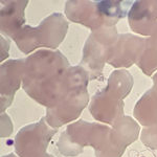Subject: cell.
Here are the masks:
<instances>
[{
	"label": "cell",
	"instance_id": "obj_1",
	"mask_svg": "<svg viewBox=\"0 0 157 157\" xmlns=\"http://www.w3.org/2000/svg\"><path fill=\"white\" fill-rule=\"evenodd\" d=\"M69 68L59 50H39L25 59L23 88L37 102L55 107L67 90Z\"/></svg>",
	"mask_w": 157,
	"mask_h": 157
},
{
	"label": "cell",
	"instance_id": "obj_2",
	"mask_svg": "<svg viewBox=\"0 0 157 157\" xmlns=\"http://www.w3.org/2000/svg\"><path fill=\"white\" fill-rule=\"evenodd\" d=\"M131 1H68L65 14L70 21L93 30L113 27L127 15Z\"/></svg>",
	"mask_w": 157,
	"mask_h": 157
},
{
	"label": "cell",
	"instance_id": "obj_3",
	"mask_svg": "<svg viewBox=\"0 0 157 157\" xmlns=\"http://www.w3.org/2000/svg\"><path fill=\"white\" fill-rule=\"evenodd\" d=\"M89 75L81 65L69 68L67 90L55 107L47 109V121L52 127H60L73 121L88 103L86 90Z\"/></svg>",
	"mask_w": 157,
	"mask_h": 157
},
{
	"label": "cell",
	"instance_id": "obj_4",
	"mask_svg": "<svg viewBox=\"0 0 157 157\" xmlns=\"http://www.w3.org/2000/svg\"><path fill=\"white\" fill-rule=\"evenodd\" d=\"M68 22L60 13H54L38 25H24L13 37L18 48L23 54H29L37 48L56 49L66 36Z\"/></svg>",
	"mask_w": 157,
	"mask_h": 157
},
{
	"label": "cell",
	"instance_id": "obj_5",
	"mask_svg": "<svg viewBox=\"0 0 157 157\" xmlns=\"http://www.w3.org/2000/svg\"><path fill=\"white\" fill-rule=\"evenodd\" d=\"M133 80L129 72L118 70L112 72L108 86L97 93L91 102L90 110L97 120L114 125L115 121L123 116V98L129 93Z\"/></svg>",
	"mask_w": 157,
	"mask_h": 157
},
{
	"label": "cell",
	"instance_id": "obj_6",
	"mask_svg": "<svg viewBox=\"0 0 157 157\" xmlns=\"http://www.w3.org/2000/svg\"><path fill=\"white\" fill-rule=\"evenodd\" d=\"M116 27H102L93 30L88 38L83 52L81 66L87 71L89 80L102 75L105 62H108L117 41Z\"/></svg>",
	"mask_w": 157,
	"mask_h": 157
},
{
	"label": "cell",
	"instance_id": "obj_7",
	"mask_svg": "<svg viewBox=\"0 0 157 157\" xmlns=\"http://www.w3.org/2000/svg\"><path fill=\"white\" fill-rule=\"evenodd\" d=\"M57 132L50 129L42 118L39 123L27 126L19 131L15 147L19 157H41L45 155L47 145Z\"/></svg>",
	"mask_w": 157,
	"mask_h": 157
},
{
	"label": "cell",
	"instance_id": "obj_8",
	"mask_svg": "<svg viewBox=\"0 0 157 157\" xmlns=\"http://www.w3.org/2000/svg\"><path fill=\"white\" fill-rule=\"evenodd\" d=\"M146 46V40L132 35H120L108 62L114 67H129L140 59Z\"/></svg>",
	"mask_w": 157,
	"mask_h": 157
},
{
	"label": "cell",
	"instance_id": "obj_9",
	"mask_svg": "<svg viewBox=\"0 0 157 157\" xmlns=\"http://www.w3.org/2000/svg\"><path fill=\"white\" fill-rule=\"evenodd\" d=\"M25 59L10 60L1 64V110L10 106L23 80Z\"/></svg>",
	"mask_w": 157,
	"mask_h": 157
},
{
	"label": "cell",
	"instance_id": "obj_10",
	"mask_svg": "<svg viewBox=\"0 0 157 157\" xmlns=\"http://www.w3.org/2000/svg\"><path fill=\"white\" fill-rule=\"evenodd\" d=\"M157 23V1H135L129 12V24L137 34L150 36Z\"/></svg>",
	"mask_w": 157,
	"mask_h": 157
},
{
	"label": "cell",
	"instance_id": "obj_11",
	"mask_svg": "<svg viewBox=\"0 0 157 157\" xmlns=\"http://www.w3.org/2000/svg\"><path fill=\"white\" fill-rule=\"evenodd\" d=\"M29 1H1V33L12 38L25 23L24 11Z\"/></svg>",
	"mask_w": 157,
	"mask_h": 157
},
{
	"label": "cell",
	"instance_id": "obj_12",
	"mask_svg": "<svg viewBox=\"0 0 157 157\" xmlns=\"http://www.w3.org/2000/svg\"><path fill=\"white\" fill-rule=\"evenodd\" d=\"M146 44L157 52V23L155 25V27H154L153 32H152L151 38L148 40H146Z\"/></svg>",
	"mask_w": 157,
	"mask_h": 157
},
{
	"label": "cell",
	"instance_id": "obj_13",
	"mask_svg": "<svg viewBox=\"0 0 157 157\" xmlns=\"http://www.w3.org/2000/svg\"><path fill=\"white\" fill-rule=\"evenodd\" d=\"M3 157H16V156H15V154H10V155H7V156H3Z\"/></svg>",
	"mask_w": 157,
	"mask_h": 157
},
{
	"label": "cell",
	"instance_id": "obj_14",
	"mask_svg": "<svg viewBox=\"0 0 157 157\" xmlns=\"http://www.w3.org/2000/svg\"><path fill=\"white\" fill-rule=\"evenodd\" d=\"M41 157H54V156H52V155H48V154H45V155H43Z\"/></svg>",
	"mask_w": 157,
	"mask_h": 157
}]
</instances>
